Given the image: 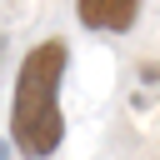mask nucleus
<instances>
[{"label": "nucleus", "instance_id": "nucleus-1", "mask_svg": "<svg viewBox=\"0 0 160 160\" xmlns=\"http://www.w3.org/2000/svg\"><path fill=\"white\" fill-rule=\"evenodd\" d=\"M65 60H70V50L60 40H45L20 60L15 110H10V140H15L20 155H55L60 140H65V120H60V105H55Z\"/></svg>", "mask_w": 160, "mask_h": 160}, {"label": "nucleus", "instance_id": "nucleus-2", "mask_svg": "<svg viewBox=\"0 0 160 160\" xmlns=\"http://www.w3.org/2000/svg\"><path fill=\"white\" fill-rule=\"evenodd\" d=\"M75 10H80V20H85L90 30L125 35V30L135 25V10H140V0H75Z\"/></svg>", "mask_w": 160, "mask_h": 160}, {"label": "nucleus", "instance_id": "nucleus-3", "mask_svg": "<svg viewBox=\"0 0 160 160\" xmlns=\"http://www.w3.org/2000/svg\"><path fill=\"white\" fill-rule=\"evenodd\" d=\"M0 155H5V150H0Z\"/></svg>", "mask_w": 160, "mask_h": 160}]
</instances>
